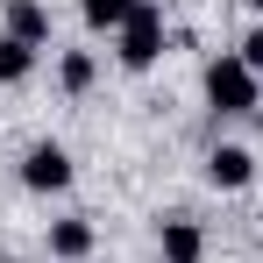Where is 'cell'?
Segmentation results:
<instances>
[{"label": "cell", "instance_id": "obj_1", "mask_svg": "<svg viewBox=\"0 0 263 263\" xmlns=\"http://www.w3.org/2000/svg\"><path fill=\"white\" fill-rule=\"evenodd\" d=\"M206 107L214 114H256V100H263V79L242 64V50H220V57H206Z\"/></svg>", "mask_w": 263, "mask_h": 263}, {"label": "cell", "instance_id": "obj_2", "mask_svg": "<svg viewBox=\"0 0 263 263\" xmlns=\"http://www.w3.org/2000/svg\"><path fill=\"white\" fill-rule=\"evenodd\" d=\"M114 57H121V71H149L164 57V7L157 0H135V14L121 22V36H114Z\"/></svg>", "mask_w": 263, "mask_h": 263}, {"label": "cell", "instance_id": "obj_3", "mask_svg": "<svg viewBox=\"0 0 263 263\" xmlns=\"http://www.w3.org/2000/svg\"><path fill=\"white\" fill-rule=\"evenodd\" d=\"M22 185H29V192H64V185H71V149H64V142H29V157H22Z\"/></svg>", "mask_w": 263, "mask_h": 263}, {"label": "cell", "instance_id": "obj_4", "mask_svg": "<svg viewBox=\"0 0 263 263\" xmlns=\"http://www.w3.org/2000/svg\"><path fill=\"white\" fill-rule=\"evenodd\" d=\"M206 185H220V192H249V185H256V157H249L242 142H214V149H206Z\"/></svg>", "mask_w": 263, "mask_h": 263}, {"label": "cell", "instance_id": "obj_5", "mask_svg": "<svg viewBox=\"0 0 263 263\" xmlns=\"http://www.w3.org/2000/svg\"><path fill=\"white\" fill-rule=\"evenodd\" d=\"M157 249H164V263H206V228L171 214V220H157Z\"/></svg>", "mask_w": 263, "mask_h": 263}, {"label": "cell", "instance_id": "obj_6", "mask_svg": "<svg viewBox=\"0 0 263 263\" xmlns=\"http://www.w3.org/2000/svg\"><path fill=\"white\" fill-rule=\"evenodd\" d=\"M92 242H100V235H92V220H86V214L50 220V256H57V263H86V256H92Z\"/></svg>", "mask_w": 263, "mask_h": 263}, {"label": "cell", "instance_id": "obj_7", "mask_svg": "<svg viewBox=\"0 0 263 263\" xmlns=\"http://www.w3.org/2000/svg\"><path fill=\"white\" fill-rule=\"evenodd\" d=\"M0 14H7V36H22V43H50V7L43 0H0Z\"/></svg>", "mask_w": 263, "mask_h": 263}, {"label": "cell", "instance_id": "obj_8", "mask_svg": "<svg viewBox=\"0 0 263 263\" xmlns=\"http://www.w3.org/2000/svg\"><path fill=\"white\" fill-rule=\"evenodd\" d=\"M29 79H36V43L0 29V86H29Z\"/></svg>", "mask_w": 263, "mask_h": 263}, {"label": "cell", "instance_id": "obj_9", "mask_svg": "<svg viewBox=\"0 0 263 263\" xmlns=\"http://www.w3.org/2000/svg\"><path fill=\"white\" fill-rule=\"evenodd\" d=\"M135 14V0H79V22L92 36H121V22Z\"/></svg>", "mask_w": 263, "mask_h": 263}, {"label": "cell", "instance_id": "obj_10", "mask_svg": "<svg viewBox=\"0 0 263 263\" xmlns=\"http://www.w3.org/2000/svg\"><path fill=\"white\" fill-rule=\"evenodd\" d=\"M92 79H100V57H92V50H64V57H57V86L71 92V100L92 92Z\"/></svg>", "mask_w": 263, "mask_h": 263}, {"label": "cell", "instance_id": "obj_11", "mask_svg": "<svg viewBox=\"0 0 263 263\" xmlns=\"http://www.w3.org/2000/svg\"><path fill=\"white\" fill-rule=\"evenodd\" d=\"M242 64H249V71H256V79H263V22H256V29H249V36H242Z\"/></svg>", "mask_w": 263, "mask_h": 263}, {"label": "cell", "instance_id": "obj_12", "mask_svg": "<svg viewBox=\"0 0 263 263\" xmlns=\"http://www.w3.org/2000/svg\"><path fill=\"white\" fill-rule=\"evenodd\" d=\"M249 7H256V14H263V0H249Z\"/></svg>", "mask_w": 263, "mask_h": 263}]
</instances>
